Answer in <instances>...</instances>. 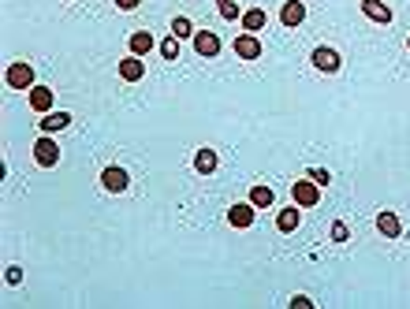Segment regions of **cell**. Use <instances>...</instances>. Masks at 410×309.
Here are the masks:
<instances>
[{"label": "cell", "mask_w": 410, "mask_h": 309, "mask_svg": "<svg viewBox=\"0 0 410 309\" xmlns=\"http://www.w3.org/2000/svg\"><path fill=\"white\" fill-rule=\"evenodd\" d=\"M291 198H295L298 209H314L321 201V187L306 175V179H298V183H291Z\"/></svg>", "instance_id": "1"}, {"label": "cell", "mask_w": 410, "mask_h": 309, "mask_svg": "<svg viewBox=\"0 0 410 309\" xmlns=\"http://www.w3.org/2000/svg\"><path fill=\"white\" fill-rule=\"evenodd\" d=\"M4 82H8L12 90H30V86H38V82H34V68H30V63H23V60L8 63Z\"/></svg>", "instance_id": "2"}, {"label": "cell", "mask_w": 410, "mask_h": 309, "mask_svg": "<svg viewBox=\"0 0 410 309\" xmlns=\"http://www.w3.org/2000/svg\"><path fill=\"white\" fill-rule=\"evenodd\" d=\"M310 63L321 71V74H336L340 71V63H343V56L332 45H317L314 52H310Z\"/></svg>", "instance_id": "3"}, {"label": "cell", "mask_w": 410, "mask_h": 309, "mask_svg": "<svg viewBox=\"0 0 410 309\" xmlns=\"http://www.w3.org/2000/svg\"><path fill=\"white\" fill-rule=\"evenodd\" d=\"M34 161H38V168H56L60 164V145L52 142V134H41L34 142Z\"/></svg>", "instance_id": "4"}, {"label": "cell", "mask_w": 410, "mask_h": 309, "mask_svg": "<svg viewBox=\"0 0 410 309\" xmlns=\"http://www.w3.org/2000/svg\"><path fill=\"white\" fill-rule=\"evenodd\" d=\"M190 45H194V52L198 56H205V60H213V56H220V38L217 34H209V30H194V38H190Z\"/></svg>", "instance_id": "5"}, {"label": "cell", "mask_w": 410, "mask_h": 309, "mask_svg": "<svg viewBox=\"0 0 410 309\" xmlns=\"http://www.w3.org/2000/svg\"><path fill=\"white\" fill-rule=\"evenodd\" d=\"M101 187L109 190V194H123V190L131 187V175H127L120 164H109V168L101 172Z\"/></svg>", "instance_id": "6"}, {"label": "cell", "mask_w": 410, "mask_h": 309, "mask_svg": "<svg viewBox=\"0 0 410 309\" xmlns=\"http://www.w3.org/2000/svg\"><path fill=\"white\" fill-rule=\"evenodd\" d=\"M231 49H235V56H239V60H261V38H257V34H239Z\"/></svg>", "instance_id": "7"}, {"label": "cell", "mask_w": 410, "mask_h": 309, "mask_svg": "<svg viewBox=\"0 0 410 309\" xmlns=\"http://www.w3.org/2000/svg\"><path fill=\"white\" fill-rule=\"evenodd\" d=\"M26 93H30V109H34L38 116L52 112V97H56V93H52V86H41V82H38V86H30Z\"/></svg>", "instance_id": "8"}, {"label": "cell", "mask_w": 410, "mask_h": 309, "mask_svg": "<svg viewBox=\"0 0 410 309\" xmlns=\"http://www.w3.org/2000/svg\"><path fill=\"white\" fill-rule=\"evenodd\" d=\"M254 205H250V201H239V205H231L228 209V223H231V228H239V231H246V228H254Z\"/></svg>", "instance_id": "9"}, {"label": "cell", "mask_w": 410, "mask_h": 309, "mask_svg": "<svg viewBox=\"0 0 410 309\" xmlns=\"http://www.w3.org/2000/svg\"><path fill=\"white\" fill-rule=\"evenodd\" d=\"M41 134H56V131H68L71 127V112H45L41 116Z\"/></svg>", "instance_id": "10"}, {"label": "cell", "mask_w": 410, "mask_h": 309, "mask_svg": "<svg viewBox=\"0 0 410 309\" xmlns=\"http://www.w3.org/2000/svg\"><path fill=\"white\" fill-rule=\"evenodd\" d=\"M377 231H381L384 239H399L403 235V220H399L395 212H377Z\"/></svg>", "instance_id": "11"}, {"label": "cell", "mask_w": 410, "mask_h": 309, "mask_svg": "<svg viewBox=\"0 0 410 309\" xmlns=\"http://www.w3.org/2000/svg\"><path fill=\"white\" fill-rule=\"evenodd\" d=\"M362 15L373 19V23H381V26L392 23V8L381 4V0H362Z\"/></svg>", "instance_id": "12"}, {"label": "cell", "mask_w": 410, "mask_h": 309, "mask_svg": "<svg viewBox=\"0 0 410 309\" xmlns=\"http://www.w3.org/2000/svg\"><path fill=\"white\" fill-rule=\"evenodd\" d=\"M116 71H120V79H123V82H138V79L146 74V63H142V56H123Z\"/></svg>", "instance_id": "13"}, {"label": "cell", "mask_w": 410, "mask_h": 309, "mask_svg": "<svg viewBox=\"0 0 410 309\" xmlns=\"http://www.w3.org/2000/svg\"><path fill=\"white\" fill-rule=\"evenodd\" d=\"M302 19H306V4H302V0H287V4L280 8V23L284 26H298Z\"/></svg>", "instance_id": "14"}, {"label": "cell", "mask_w": 410, "mask_h": 309, "mask_svg": "<svg viewBox=\"0 0 410 309\" xmlns=\"http://www.w3.org/2000/svg\"><path fill=\"white\" fill-rule=\"evenodd\" d=\"M217 168H220V161H217L213 149H198V153H194V172L198 175H213Z\"/></svg>", "instance_id": "15"}, {"label": "cell", "mask_w": 410, "mask_h": 309, "mask_svg": "<svg viewBox=\"0 0 410 309\" xmlns=\"http://www.w3.org/2000/svg\"><path fill=\"white\" fill-rule=\"evenodd\" d=\"M298 223H302V212H298V205H287V209L276 216V231H284V235H291V231H298Z\"/></svg>", "instance_id": "16"}, {"label": "cell", "mask_w": 410, "mask_h": 309, "mask_svg": "<svg viewBox=\"0 0 410 309\" xmlns=\"http://www.w3.org/2000/svg\"><path fill=\"white\" fill-rule=\"evenodd\" d=\"M265 23H268L265 8H250V12H243V30H246V34H261Z\"/></svg>", "instance_id": "17"}, {"label": "cell", "mask_w": 410, "mask_h": 309, "mask_svg": "<svg viewBox=\"0 0 410 309\" xmlns=\"http://www.w3.org/2000/svg\"><path fill=\"white\" fill-rule=\"evenodd\" d=\"M146 52H153V34L135 30V34H131V56H142L146 60Z\"/></svg>", "instance_id": "18"}, {"label": "cell", "mask_w": 410, "mask_h": 309, "mask_svg": "<svg viewBox=\"0 0 410 309\" xmlns=\"http://www.w3.org/2000/svg\"><path fill=\"white\" fill-rule=\"evenodd\" d=\"M273 187H265V183H257V187H250V198H246V201H250V205L254 209H268V205H273Z\"/></svg>", "instance_id": "19"}, {"label": "cell", "mask_w": 410, "mask_h": 309, "mask_svg": "<svg viewBox=\"0 0 410 309\" xmlns=\"http://www.w3.org/2000/svg\"><path fill=\"white\" fill-rule=\"evenodd\" d=\"M217 12H220V19H228V23L243 19V8L235 4V0H217Z\"/></svg>", "instance_id": "20"}, {"label": "cell", "mask_w": 410, "mask_h": 309, "mask_svg": "<svg viewBox=\"0 0 410 309\" xmlns=\"http://www.w3.org/2000/svg\"><path fill=\"white\" fill-rule=\"evenodd\" d=\"M172 34H176L179 41L183 38H194V23H190L187 15H176V19H172Z\"/></svg>", "instance_id": "21"}, {"label": "cell", "mask_w": 410, "mask_h": 309, "mask_svg": "<svg viewBox=\"0 0 410 309\" xmlns=\"http://www.w3.org/2000/svg\"><path fill=\"white\" fill-rule=\"evenodd\" d=\"M160 56H165L168 63H172V60L179 56V38H176V34H168L165 41H160Z\"/></svg>", "instance_id": "22"}, {"label": "cell", "mask_w": 410, "mask_h": 309, "mask_svg": "<svg viewBox=\"0 0 410 309\" xmlns=\"http://www.w3.org/2000/svg\"><path fill=\"white\" fill-rule=\"evenodd\" d=\"M4 280L12 283V287H15V283H23V269H19V264H8V269H4Z\"/></svg>", "instance_id": "23"}, {"label": "cell", "mask_w": 410, "mask_h": 309, "mask_svg": "<svg viewBox=\"0 0 410 309\" xmlns=\"http://www.w3.org/2000/svg\"><path fill=\"white\" fill-rule=\"evenodd\" d=\"M332 242H347V223H343V220L332 223Z\"/></svg>", "instance_id": "24"}, {"label": "cell", "mask_w": 410, "mask_h": 309, "mask_svg": "<svg viewBox=\"0 0 410 309\" xmlns=\"http://www.w3.org/2000/svg\"><path fill=\"white\" fill-rule=\"evenodd\" d=\"M120 12H135V8H142V0H112Z\"/></svg>", "instance_id": "25"}, {"label": "cell", "mask_w": 410, "mask_h": 309, "mask_svg": "<svg viewBox=\"0 0 410 309\" xmlns=\"http://www.w3.org/2000/svg\"><path fill=\"white\" fill-rule=\"evenodd\" d=\"M291 309H314V302H310L306 294H295V298H291Z\"/></svg>", "instance_id": "26"}, {"label": "cell", "mask_w": 410, "mask_h": 309, "mask_svg": "<svg viewBox=\"0 0 410 309\" xmlns=\"http://www.w3.org/2000/svg\"><path fill=\"white\" fill-rule=\"evenodd\" d=\"M310 179H314L317 187H325V183H328V172H325V168H314V172H310Z\"/></svg>", "instance_id": "27"}, {"label": "cell", "mask_w": 410, "mask_h": 309, "mask_svg": "<svg viewBox=\"0 0 410 309\" xmlns=\"http://www.w3.org/2000/svg\"><path fill=\"white\" fill-rule=\"evenodd\" d=\"M407 49H410V41H407Z\"/></svg>", "instance_id": "28"}]
</instances>
